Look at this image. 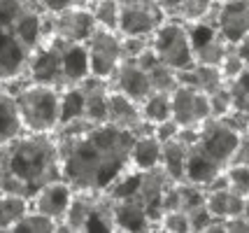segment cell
Masks as SVG:
<instances>
[{
  "label": "cell",
  "instance_id": "4fadbf2b",
  "mask_svg": "<svg viewBox=\"0 0 249 233\" xmlns=\"http://www.w3.org/2000/svg\"><path fill=\"white\" fill-rule=\"evenodd\" d=\"M109 89L121 91L124 96L133 98L135 103H142L152 93V84H149V75L147 70L133 61V58H121L114 75L109 77Z\"/></svg>",
  "mask_w": 249,
  "mask_h": 233
},
{
  "label": "cell",
  "instance_id": "4dcf8cb0",
  "mask_svg": "<svg viewBox=\"0 0 249 233\" xmlns=\"http://www.w3.org/2000/svg\"><path fill=\"white\" fill-rule=\"evenodd\" d=\"M147 75H149L152 91H156V93H173V89L179 84L177 72H175L173 68L163 66L161 61H156V63L147 70Z\"/></svg>",
  "mask_w": 249,
  "mask_h": 233
},
{
  "label": "cell",
  "instance_id": "8992f818",
  "mask_svg": "<svg viewBox=\"0 0 249 233\" xmlns=\"http://www.w3.org/2000/svg\"><path fill=\"white\" fill-rule=\"evenodd\" d=\"M119 28L124 37H149L156 26L165 19L156 0H119Z\"/></svg>",
  "mask_w": 249,
  "mask_h": 233
},
{
  "label": "cell",
  "instance_id": "7c38bea8",
  "mask_svg": "<svg viewBox=\"0 0 249 233\" xmlns=\"http://www.w3.org/2000/svg\"><path fill=\"white\" fill-rule=\"evenodd\" d=\"M93 28H96V21L89 7L72 5L63 12L49 14V37L68 40V42H87Z\"/></svg>",
  "mask_w": 249,
  "mask_h": 233
},
{
  "label": "cell",
  "instance_id": "b9f144b4",
  "mask_svg": "<svg viewBox=\"0 0 249 233\" xmlns=\"http://www.w3.org/2000/svg\"><path fill=\"white\" fill-rule=\"evenodd\" d=\"M231 163H247L249 166V138L247 135L240 140L238 149H235V154H233V159H231Z\"/></svg>",
  "mask_w": 249,
  "mask_h": 233
},
{
  "label": "cell",
  "instance_id": "9a60e30c",
  "mask_svg": "<svg viewBox=\"0 0 249 233\" xmlns=\"http://www.w3.org/2000/svg\"><path fill=\"white\" fill-rule=\"evenodd\" d=\"M107 122L130 133H142L144 126H149L142 119L140 103H135L133 98L114 89H109L107 93Z\"/></svg>",
  "mask_w": 249,
  "mask_h": 233
},
{
  "label": "cell",
  "instance_id": "44dd1931",
  "mask_svg": "<svg viewBox=\"0 0 249 233\" xmlns=\"http://www.w3.org/2000/svg\"><path fill=\"white\" fill-rule=\"evenodd\" d=\"M82 84L84 91V119L91 124H103L107 122V93H109V82L98 79L89 75Z\"/></svg>",
  "mask_w": 249,
  "mask_h": 233
},
{
  "label": "cell",
  "instance_id": "9c48e42d",
  "mask_svg": "<svg viewBox=\"0 0 249 233\" xmlns=\"http://www.w3.org/2000/svg\"><path fill=\"white\" fill-rule=\"evenodd\" d=\"M170 112L179 128H200L210 119V105L203 91L177 84L170 93Z\"/></svg>",
  "mask_w": 249,
  "mask_h": 233
},
{
  "label": "cell",
  "instance_id": "277c9868",
  "mask_svg": "<svg viewBox=\"0 0 249 233\" xmlns=\"http://www.w3.org/2000/svg\"><path fill=\"white\" fill-rule=\"evenodd\" d=\"M149 47L156 54V58L161 61L163 66L177 70H186L196 63L194 52H191V42H189V31L186 23H182L179 19H163L156 31L149 35Z\"/></svg>",
  "mask_w": 249,
  "mask_h": 233
},
{
  "label": "cell",
  "instance_id": "52a82bcc",
  "mask_svg": "<svg viewBox=\"0 0 249 233\" xmlns=\"http://www.w3.org/2000/svg\"><path fill=\"white\" fill-rule=\"evenodd\" d=\"M242 138H245V135L238 133L226 119L210 117V119L198 128V140H196V143L200 144L214 161H219L221 166L226 168L228 163H231V159H233V154H235V149H238V144Z\"/></svg>",
  "mask_w": 249,
  "mask_h": 233
},
{
  "label": "cell",
  "instance_id": "f1b7e54d",
  "mask_svg": "<svg viewBox=\"0 0 249 233\" xmlns=\"http://www.w3.org/2000/svg\"><path fill=\"white\" fill-rule=\"evenodd\" d=\"M214 0H182L179 7L175 12V19H179L182 23H196L203 21L210 17V12L214 10Z\"/></svg>",
  "mask_w": 249,
  "mask_h": 233
},
{
  "label": "cell",
  "instance_id": "d6986e66",
  "mask_svg": "<svg viewBox=\"0 0 249 233\" xmlns=\"http://www.w3.org/2000/svg\"><path fill=\"white\" fill-rule=\"evenodd\" d=\"M96 210V194H79L72 191V198L65 208L61 222L56 226V231H72V233H82L87 231L89 219Z\"/></svg>",
  "mask_w": 249,
  "mask_h": 233
},
{
  "label": "cell",
  "instance_id": "83f0119b",
  "mask_svg": "<svg viewBox=\"0 0 249 233\" xmlns=\"http://www.w3.org/2000/svg\"><path fill=\"white\" fill-rule=\"evenodd\" d=\"M89 10L98 28H107V31L119 28V0H91Z\"/></svg>",
  "mask_w": 249,
  "mask_h": 233
},
{
  "label": "cell",
  "instance_id": "484cf974",
  "mask_svg": "<svg viewBox=\"0 0 249 233\" xmlns=\"http://www.w3.org/2000/svg\"><path fill=\"white\" fill-rule=\"evenodd\" d=\"M31 210V200L19 194H0V231H12V226Z\"/></svg>",
  "mask_w": 249,
  "mask_h": 233
},
{
  "label": "cell",
  "instance_id": "f6af8a7d",
  "mask_svg": "<svg viewBox=\"0 0 249 233\" xmlns=\"http://www.w3.org/2000/svg\"><path fill=\"white\" fill-rule=\"evenodd\" d=\"M214 2H226V0H214Z\"/></svg>",
  "mask_w": 249,
  "mask_h": 233
},
{
  "label": "cell",
  "instance_id": "e0dca14e",
  "mask_svg": "<svg viewBox=\"0 0 249 233\" xmlns=\"http://www.w3.org/2000/svg\"><path fill=\"white\" fill-rule=\"evenodd\" d=\"M114 231H152L154 224L135 198H109Z\"/></svg>",
  "mask_w": 249,
  "mask_h": 233
},
{
  "label": "cell",
  "instance_id": "7bdbcfd3",
  "mask_svg": "<svg viewBox=\"0 0 249 233\" xmlns=\"http://www.w3.org/2000/svg\"><path fill=\"white\" fill-rule=\"evenodd\" d=\"M179 2H182V0H156L159 10H161L165 17H175V12H177V7H179Z\"/></svg>",
  "mask_w": 249,
  "mask_h": 233
},
{
  "label": "cell",
  "instance_id": "1f68e13d",
  "mask_svg": "<svg viewBox=\"0 0 249 233\" xmlns=\"http://www.w3.org/2000/svg\"><path fill=\"white\" fill-rule=\"evenodd\" d=\"M226 187L240 196H249V166L247 163H228L224 168Z\"/></svg>",
  "mask_w": 249,
  "mask_h": 233
},
{
  "label": "cell",
  "instance_id": "74e56055",
  "mask_svg": "<svg viewBox=\"0 0 249 233\" xmlns=\"http://www.w3.org/2000/svg\"><path fill=\"white\" fill-rule=\"evenodd\" d=\"M149 47V37H124L121 35V56L124 58H138Z\"/></svg>",
  "mask_w": 249,
  "mask_h": 233
},
{
  "label": "cell",
  "instance_id": "e575fe53",
  "mask_svg": "<svg viewBox=\"0 0 249 233\" xmlns=\"http://www.w3.org/2000/svg\"><path fill=\"white\" fill-rule=\"evenodd\" d=\"M219 72H221L224 84H226V82H231V79L240 77L242 72H247V61H242V58L228 47V52L221 56V61H219Z\"/></svg>",
  "mask_w": 249,
  "mask_h": 233
},
{
  "label": "cell",
  "instance_id": "4316f807",
  "mask_svg": "<svg viewBox=\"0 0 249 233\" xmlns=\"http://www.w3.org/2000/svg\"><path fill=\"white\" fill-rule=\"evenodd\" d=\"M140 105H142L140 108L142 119L149 124V126L173 117V112H170V93H156V91H152Z\"/></svg>",
  "mask_w": 249,
  "mask_h": 233
},
{
  "label": "cell",
  "instance_id": "7a4b0ae2",
  "mask_svg": "<svg viewBox=\"0 0 249 233\" xmlns=\"http://www.w3.org/2000/svg\"><path fill=\"white\" fill-rule=\"evenodd\" d=\"M61 178L58 143L54 133H26L0 144V191L31 200L37 189Z\"/></svg>",
  "mask_w": 249,
  "mask_h": 233
},
{
  "label": "cell",
  "instance_id": "5b68a950",
  "mask_svg": "<svg viewBox=\"0 0 249 233\" xmlns=\"http://www.w3.org/2000/svg\"><path fill=\"white\" fill-rule=\"evenodd\" d=\"M89 56V75L98 79L109 82L114 75V70L119 66L121 56V37L117 31H107V28H93V33L89 35L84 42Z\"/></svg>",
  "mask_w": 249,
  "mask_h": 233
},
{
  "label": "cell",
  "instance_id": "603a6c76",
  "mask_svg": "<svg viewBox=\"0 0 249 233\" xmlns=\"http://www.w3.org/2000/svg\"><path fill=\"white\" fill-rule=\"evenodd\" d=\"M186 154H189V144H184L179 138L161 143V163L159 166L173 182H184Z\"/></svg>",
  "mask_w": 249,
  "mask_h": 233
},
{
  "label": "cell",
  "instance_id": "d4e9b609",
  "mask_svg": "<svg viewBox=\"0 0 249 233\" xmlns=\"http://www.w3.org/2000/svg\"><path fill=\"white\" fill-rule=\"evenodd\" d=\"M79 117H84V91H82V84H70L61 89V96H58V126Z\"/></svg>",
  "mask_w": 249,
  "mask_h": 233
},
{
  "label": "cell",
  "instance_id": "2e32d148",
  "mask_svg": "<svg viewBox=\"0 0 249 233\" xmlns=\"http://www.w3.org/2000/svg\"><path fill=\"white\" fill-rule=\"evenodd\" d=\"M221 173H224V166H221L219 161H214L198 143H194L189 147L186 166H184V182L205 189V187H210Z\"/></svg>",
  "mask_w": 249,
  "mask_h": 233
},
{
  "label": "cell",
  "instance_id": "5bb4252c",
  "mask_svg": "<svg viewBox=\"0 0 249 233\" xmlns=\"http://www.w3.org/2000/svg\"><path fill=\"white\" fill-rule=\"evenodd\" d=\"M72 198V187L65 182V179H52L37 189L31 196V208L37 212H42L47 217H52L56 224L61 222L68 203Z\"/></svg>",
  "mask_w": 249,
  "mask_h": 233
},
{
  "label": "cell",
  "instance_id": "cb8c5ba5",
  "mask_svg": "<svg viewBox=\"0 0 249 233\" xmlns=\"http://www.w3.org/2000/svg\"><path fill=\"white\" fill-rule=\"evenodd\" d=\"M21 133L23 126L19 119V112H17V105H14V98H12V93L2 89L0 91V144L10 143Z\"/></svg>",
  "mask_w": 249,
  "mask_h": 233
},
{
  "label": "cell",
  "instance_id": "60d3db41",
  "mask_svg": "<svg viewBox=\"0 0 249 233\" xmlns=\"http://www.w3.org/2000/svg\"><path fill=\"white\" fill-rule=\"evenodd\" d=\"M37 5H40L47 14H56V12H63V10H68V7H72L75 2H72V0H37Z\"/></svg>",
  "mask_w": 249,
  "mask_h": 233
},
{
  "label": "cell",
  "instance_id": "3957f363",
  "mask_svg": "<svg viewBox=\"0 0 249 233\" xmlns=\"http://www.w3.org/2000/svg\"><path fill=\"white\" fill-rule=\"evenodd\" d=\"M58 96L61 89L33 82L12 93L26 133H54L58 126Z\"/></svg>",
  "mask_w": 249,
  "mask_h": 233
},
{
  "label": "cell",
  "instance_id": "d590c367",
  "mask_svg": "<svg viewBox=\"0 0 249 233\" xmlns=\"http://www.w3.org/2000/svg\"><path fill=\"white\" fill-rule=\"evenodd\" d=\"M207 105H210V117H214V119H221V117H226L228 112L233 110L226 84L219 87L217 91H212V93H207Z\"/></svg>",
  "mask_w": 249,
  "mask_h": 233
},
{
  "label": "cell",
  "instance_id": "6da1fadb",
  "mask_svg": "<svg viewBox=\"0 0 249 233\" xmlns=\"http://www.w3.org/2000/svg\"><path fill=\"white\" fill-rule=\"evenodd\" d=\"M135 133L109 122L93 124L75 138H56L61 179L79 194H105L114 179L130 168Z\"/></svg>",
  "mask_w": 249,
  "mask_h": 233
},
{
  "label": "cell",
  "instance_id": "ac0fdd59",
  "mask_svg": "<svg viewBox=\"0 0 249 233\" xmlns=\"http://www.w3.org/2000/svg\"><path fill=\"white\" fill-rule=\"evenodd\" d=\"M58 52H61V70H63V82L65 87L70 84H79L89 77V56L84 42H68V40H58Z\"/></svg>",
  "mask_w": 249,
  "mask_h": 233
},
{
  "label": "cell",
  "instance_id": "836d02e7",
  "mask_svg": "<svg viewBox=\"0 0 249 233\" xmlns=\"http://www.w3.org/2000/svg\"><path fill=\"white\" fill-rule=\"evenodd\" d=\"M156 226H159L161 231H168V233L191 231V226H189V215H186L184 210H165L161 217H159Z\"/></svg>",
  "mask_w": 249,
  "mask_h": 233
},
{
  "label": "cell",
  "instance_id": "d6a6232c",
  "mask_svg": "<svg viewBox=\"0 0 249 233\" xmlns=\"http://www.w3.org/2000/svg\"><path fill=\"white\" fill-rule=\"evenodd\" d=\"M228 96H231V108L240 112H249V89H247V72L240 77L226 82Z\"/></svg>",
  "mask_w": 249,
  "mask_h": 233
},
{
  "label": "cell",
  "instance_id": "8d00e7d4",
  "mask_svg": "<svg viewBox=\"0 0 249 233\" xmlns=\"http://www.w3.org/2000/svg\"><path fill=\"white\" fill-rule=\"evenodd\" d=\"M189 215V226H191V231H207V226L212 222H217L214 217H212V212L207 210L205 203H200V205H196L191 210H186Z\"/></svg>",
  "mask_w": 249,
  "mask_h": 233
},
{
  "label": "cell",
  "instance_id": "30bf717a",
  "mask_svg": "<svg viewBox=\"0 0 249 233\" xmlns=\"http://www.w3.org/2000/svg\"><path fill=\"white\" fill-rule=\"evenodd\" d=\"M186 31H189V42H191V52H194L196 63L219 66L221 56L228 52V45L224 42V37L219 35L212 17H207V19L196 23H186Z\"/></svg>",
  "mask_w": 249,
  "mask_h": 233
},
{
  "label": "cell",
  "instance_id": "ab89813d",
  "mask_svg": "<svg viewBox=\"0 0 249 233\" xmlns=\"http://www.w3.org/2000/svg\"><path fill=\"white\" fill-rule=\"evenodd\" d=\"M249 231V217L247 212L235 215V217H228L224 219V233H247Z\"/></svg>",
  "mask_w": 249,
  "mask_h": 233
},
{
  "label": "cell",
  "instance_id": "f35d334b",
  "mask_svg": "<svg viewBox=\"0 0 249 233\" xmlns=\"http://www.w3.org/2000/svg\"><path fill=\"white\" fill-rule=\"evenodd\" d=\"M179 133V124L175 122L173 117L170 119H163L159 124H152V135L159 140V143H165V140H173Z\"/></svg>",
  "mask_w": 249,
  "mask_h": 233
},
{
  "label": "cell",
  "instance_id": "ba28073f",
  "mask_svg": "<svg viewBox=\"0 0 249 233\" xmlns=\"http://www.w3.org/2000/svg\"><path fill=\"white\" fill-rule=\"evenodd\" d=\"M26 79L33 84H47L54 89H65L63 70H61V52H58V42L54 37H44L33 49L28 66H26Z\"/></svg>",
  "mask_w": 249,
  "mask_h": 233
},
{
  "label": "cell",
  "instance_id": "7dc6e473",
  "mask_svg": "<svg viewBox=\"0 0 249 233\" xmlns=\"http://www.w3.org/2000/svg\"><path fill=\"white\" fill-rule=\"evenodd\" d=\"M0 194H2V191H0Z\"/></svg>",
  "mask_w": 249,
  "mask_h": 233
},
{
  "label": "cell",
  "instance_id": "7402d4cb",
  "mask_svg": "<svg viewBox=\"0 0 249 233\" xmlns=\"http://www.w3.org/2000/svg\"><path fill=\"white\" fill-rule=\"evenodd\" d=\"M161 163V143L152 135V131L135 133L130 144V168L135 170H152Z\"/></svg>",
  "mask_w": 249,
  "mask_h": 233
},
{
  "label": "cell",
  "instance_id": "8fae6325",
  "mask_svg": "<svg viewBox=\"0 0 249 233\" xmlns=\"http://www.w3.org/2000/svg\"><path fill=\"white\" fill-rule=\"evenodd\" d=\"M212 21L228 47L249 35V0H226L217 2L212 10Z\"/></svg>",
  "mask_w": 249,
  "mask_h": 233
},
{
  "label": "cell",
  "instance_id": "f546056e",
  "mask_svg": "<svg viewBox=\"0 0 249 233\" xmlns=\"http://www.w3.org/2000/svg\"><path fill=\"white\" fill-rule=\"evenodd\" d=\"M56 226L58 224L52 217H47V215H42L37 210H28L19 222L12 226V231L14 233H52L56 231Z\"/></svg>",
  "mask_w": 249,
  "mask_h": 233
},
{
  "label": "cell",
  "instance_id": "bcb514c9",
  "mask_svg": "<svg viewBox=\"0 0 249 233\" xmlns=\"http://www.w3.org/2000/svg\"><path fill=\"white\" fill-rule=\"evenodd\" d=\"M0 91H2V79H0Z\"/></svg>",
  "mask_w": 249,
  "mask_h": 233
},
{
  "label": "cell",
  "instance_id": "ee69618b",
  "mask_svg": "<svg viewBox=\"0 0 249 233\" xmlns=\"http://www.w3.org/2000/svg\"><path fill=\"white\" fill-rule=\"evenodd\" d=\"M75 5H79V7H89L91 5V0H72Z\"/></svg>",
  "mask_w": 249,
  "mask_h": 233
},
{
  "label": "cell",
  "instance_id": "ffe728a7",
  "mask_svg": "<svg viewBox=\"0 0 249 233\" xmlns=\"http://www.w3.org/2000/svg\"><path fill=\"white\" fill-rule=\"evenodd\" d=\"M203 203L207 205V210L212 212L214 219H228L247 212V196H240L235 191H231L228 187H212L205 189V198Z\"/></svg>",
  "mask_w": 249,
  "mask_h": 233
}]
</instances>
